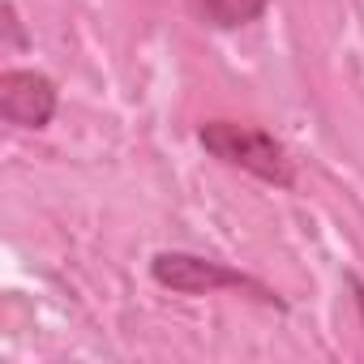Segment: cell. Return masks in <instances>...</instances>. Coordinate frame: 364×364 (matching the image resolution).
<instances>
[{"mask_svg":"<svg viewBox=\"0 0 364 364\" xmlns=\"http://www.w3.org/2000/svg\"><path fill=\"white\" fill-rule=\"evenodd\" d=\"M198 141L210 159H219L223 167H236L270 189H296V159L287 154V146L257 129V124H240V120H206L198 129Z\"/></svg>","mask_w":364,"mask_h":364,"instance_id":"obj_1","label":"cell"},{"mask_svg":"<svg viewBox=\"0 0 364 364\" xmlns=\"http://www.w3.org/2000/svg\"><path fill=\"white\" fill-rule=\"evenodd\" d=\"M150 279L163 287V291H176V296H215V291H240L266 309H287V300L257 274L249 270H236L228 262H215V257H202V253H189V249H163L150 257Z\"/></svg>","mask_w":364,"mask_h":364,"instance_id":"obj_2","label":"cell"},{"mask_svg":"<svg viewBox=\"0 0 364 364\" xmlns=\"http://www.w3.org/2000/svg\"><path fill=\"white\" fill-rule=\"evenodd\" d=\"M60 90L39 69H5L0 73V116L14 129H48L56 120Z\"/></svg>","mask_w":364,"mask_h":364,"instance_id":"obj_3","label":"cell"},{"mask_svg":"<svg viewBox=\"0 0 364 364\" xmlns=\"http://www.w3.org/2000/svg\"><path fill=\"white\" fill-rule=\"evenodd\" d=\"M270 9V0H198V18L215 31H240Z\"/></svg>","mask_w":364,"mask_h":364,"instance_id":"obj_4","label":"cell"},{"mask_svg":"<svg viewBox=\"0 0 364 364\" xmlns=\"http://www.w3.org/2000/svg\"><path fill=\"white\" fill-rule=\"evenodd\" d=\"M0 14H5V22H0V26H5V52H26V31H22V18H18V5H14V0H5V9H0Z\"/></svg>","mask_w":364,"mask_h":364,"instance_id":"obj_5","label":"cell"},{"mask_svg":"<svg viewBox=\"0 0 364 364\" xmlns=\"http://www.w3.org/2000/svg\"><path fill=\"white\" fill-rule=\"evenodd\" d=\"M347 291H351L355 313H360V321H364V279H360V274H347Z\"/></svg>","mask_w":364,"mask_h":364,"instance_id":"obj_6","label":"cell"}]
</instances>
